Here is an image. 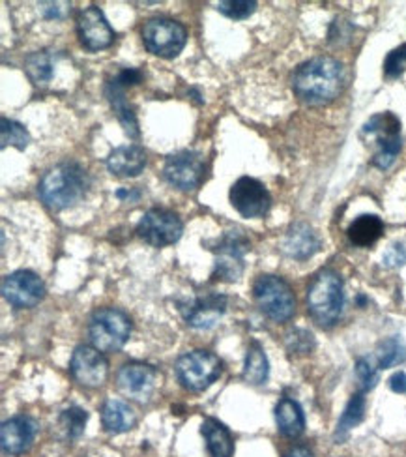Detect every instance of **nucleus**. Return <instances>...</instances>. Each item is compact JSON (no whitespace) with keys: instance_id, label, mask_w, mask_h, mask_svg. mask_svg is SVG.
Here are the masks:
<instances>
[{"instance_id":"obj_1","label":"nucleus","mask_w":406,"mask_h":457,"mask_svg":"<svg viewBox=\"0 0 406 457\" xmlns=\"http://www.w3.org/2000/svg\"><path fill=\"white\" fill-rule=\"evenodd\" d=\"M344 66L332 56H317L303 62L293 79L296 96L307 105L334 102L344 88Z\"/></svg>"},{"instance_id":"obj_2","label":"nucleus","mask_w":406,"mask_h":457,"mask_svg":"<svg viewBox=\"0 0 406 457\" xmlns=\"http://www.w3.org/2000/svg\"><path fill=\"white\" fill-rule=\"evenodd\" d=\"M88 189V175L83 165L64 162L51 167L37 186L42 201L53 211H64L79 203Z\"/></svg>"},{"instance_id":"obj_3","label":"nucleus","mask_w":406,"mask_h":457,"mask_svg":"<svg viewBox=\"0 0 406 457\" xmlns=\"http://www.w3.org/2000/svg\"><path fill=\"white\" fill-rule=\"evenodd\" d=\"M344 308L343 279L334 270H320L307 289V310L319 327L332 328Z\"/></svg>"},{"instance_id":"obj_4","label":"nucleus","mask_w":406,"mask_h":457,"mask_svg":"<svg viewBox=\"0 0 406 457\" xmlns=\"http://www.w3.org/2000/svg\"><path fill=\"white\" fill-rule=\"evenodd\" d=\"M361 137L369 145L377 146L373 154V165L378 169H388L397 160L402 148L401 120L394 112H378L367 120L361 128Z\"/></svg>"},{"instance_id":"obj_5","label":"nucleus","mask_w":406,"mask_h":457,"mask_svg":"<svg viewBox=\"0 0 406 457\" xmlns=\"http://www.w3.org/2000/svg\"><path fill=\"white\" fill-rule=\"evenodd\" d=\"M131 334L129 317L116 308H102L90 319L88 336L92 347L100 353L120 351Z\"/></svg>"},{"instance_id":"obj_6","label":"nucleus","mask_w":406,"mask_h":457,"mask_svg":"<svg viewBox=\"0 0 406 457\" xmlns=\"http://www.w3.org/2000/svg\"><path fill=\"white\" fill-rule=\"evenodd\" d=\"M253 296L259 310L276 322H286L296 312V298L290 285L278 276H259L253 285Z\"/></svg>"},{"instance_id":"obj_7","label":"nucleus","mask_w":406,"mask_h":457,"mask_svg":"<svg viewBox=\"0 0 406 457\" xmlns=\"http://www.w3.org/2000/svg\"><path fill=\"white\" fill-rule=\"evenodd\" d=\"M174 370H177V377L186 390L203 392L211 383H216L221 375L223 364L214 353L197 349L182 354L177 360Z\"/></svg>"},{"instance_id":"obj_8","label":"nucleus","mask_w":406,"mask_h":457,"mask_svg":"<svg viewBox=\"0 0 406 457\" xmlns=\"http://www.w3.org/2000/svg\"><path fill=\"white\" fill-rule=\"evenodd\" d=\"M141 36L148 53L162 56V59H174V56H178L187 42L186 27L167 17L148 19L143 25Z\"/></svg>"},{"instance_id":"obj_9","label":"nucleus","mask_w":406,"mask_h":457,"mask_svg":"<svg viewBox=\"0 0 406 457\" xmlns=\"http://www.w3.org/2000/svg\"><path fill=\"white\" fill-rule=\"evenodd\" d=\"M182 233L184 225L180 218L165 208H152L137 223V235L153 247H165L178 242Z\"/></svg>"},{"instance_id":"obj_10","label":"nucleus","mask_w":406,"mask_h":457,"mask_svg":"<svg viewBox=\"0 0 406 457\" xmlns=\"http://www.w3.org/2000/svg\"><path fill=\"white\" fill-rule=\"evenodd\" d=\"M163 179L182 192L199 187L204 179V160L193 150H182L170 154L163 165Z\"/></svg>"},{"instance_id":"obj_11","label":"nucleus","mask_w":406,"mask_h":457,"mask_svg":"<svg viewBox=\"0 0 406 457\" xmlns=\"http://www.w3.org/2000/svg\"><path fill=\"white\" fill-rule=\"evenodd\" d=\"M230 204L244 218H262L272 206V195L257 179L242 177L230 187Z\"/></svg>"},{"instance_id":"obj_12","label":"nucleus","mask_w":406,"mask_h":457,"mask_svg":"<svg viewBox=\"0 0 406 457\" xmlns=\"http://www.w3.org/2000/svg\"><path fill=\"white\" fill-rule=\"evenodd\" d=\"M3 296L13 308H34L44 300L46 285L37 274L30 270H17L4 278Z\"/></svg>"},{"instance_id":"obj_13","label":"nucleus","mask_w":406,"mask_h":457,"mask_svg":"<svg viewBox=\"0 0 406 457\" xmlns=\"http://www.w3.org/2000/svg\"><path fill=\"white\" fill-rule=\"evenodd\" d=\"M70 371L79 385L88 388H98L107 380L109 364L105 356L95 347L79 345L71 354Z\"/></svg>"},{"instance_id":"obj_14","label":"nucleus","mask_w":406,"mask_h":457,"mask_svg":"<svg viewBox=\"0 0 406 457\" xmlns=\"http://www.w3.org/2000/svg\"><path fill=\"white\" fill-rule=\"evenodd\" d=\"M249 242L242 233L228 231L216 245V276L225 281H238L244 272V255Z\"/></svg>"},{"instance_id":"obj_15","label":"nucleus","mask_w":406,"mask_h":457,"mask_svg":"<svg viewBox=\"0 0 406 457\" xmlns=\"http://www.w3.org/2000/svg\"><path fill=\"white\" fill-rule=\"evenodd\" d=\"M116 385L119 390L129 397L137 399V402H146L150 399L152 392L156 390L158 385V371L143 361H129L122 366L119 375H116Z\"/></svg>"},{"instance_id":"obj_16","label":"nucleus","mask_w":406,"mask_h":457,"mask_svg":"<svg viewBox=\"0 0 406 457\" xmlns=\"http://www.w3.org/2000/svg\"><path fill=\"white\" fill-rule=\"evenodd\" d=\"M77 34L88 51H104L114 42V30L98 6H88L79 13Z\"/></svg>"},{"instance_id":"obj_17","label":"nucleus","mask_w":406,"mask_h":457,"mask_svg":"<svg viewBox=\"0 0 406 457\" xmlns=\"http://www.w3.org/2000/svg\"><path fill=\"white\" fill-rule=\"evenodd\" d=\"M180 312L191 328L208 330L216 327V322L225 315L227 296L220 293H204L182 306Z\"/></svg>"},{"instance_id":"obj_18","label":"nucleus","mask_w":406,"mask_h":457,"mask_svg":"<svg viewBox=\"0 0 406 457\" xmlns=\"http://www.w3.org/2000/svg\"><path fill=\"white\" fill-rule=\"evenodd\" d=\"M37 426L30 416H13L0 428V445L8 455H21L30 450Z\"/></svg>"},{"instance_id":"obj_19","label":"nucleus","mask_w":406,"mask_h":457,"mask_svg":"<svg viewBox=\"0 0 406 457\" xmlns=\"http://www.w3.org/2000/svg\"><path fill=\"white\" fill-rule=\"evenodd\" d=\"M320 250V238L317 237L315 228L307 223H294L288 228L283 240V252L298 261H305L313 257Z\"/></svg>"},{"instance_id":"obj_20","label":"nucleus","mask_w":406,"mask_h":457,"mask_svg":"<svg viewBox=\"0 0 406 457\" xmlns=\"http://www.w3.org/2000/svg\"><path fill=\"white\" fill-rule=\"evenodd\" d=\"M146 167V152L137 145L112 150L107 158V169L116 177H139Z\"/></svg>"},{"instance_id":"obj_21","label":"nucleus","mask_w":406,"mask_h":457,"mask_svg":"<svg viewBox=\"0 0 406 457\" xmlns=\"http://www.w3.org/2000/svg\"><path fill=\"white\" fill-rule=\"evenodd\" d=\"M102 424L107 433L120 435L135 428L137 412L124 399H107L102 407Z\"/></svg>"},{"instance_id":"obj_22","label":"nucleus","mask_w":406,"mask_h":457,"mask_svg":"<svg viewBox=\"0 0 406 457\" xmlns=\"http://www.w3.org/2000/svg\"><path fill=\"white\" fill-rule=\"evenodd\" d=\"M126 88H122L119 83H116L114 79L107 83L105 87V94H107V100L116 114V119H119V122L122 124L124 131L128 133L129 137L137 139L139 137V122H137V117H135L133 109L129 107L128 100H126Z\"/></svg>"},{"instance_id":"obj_23","label":"nucleus","mask_w":406,"mask_h":457,"mask_svg":"<svg viewBox=\"0 0 406 457\" xmlns=\"http://www.w3.org/2000/svg\"><path fill=\"white\" fill-rule=\"evenodd\" d=\"M201 433L211 457H232L235 453V441H232L230 431L214 418H206L201 426Z\"/></svg>"},{"instance_id":"obj_24","label":"nucleus","mask_w":406,"mask_h":457,"mask_svg":"<svg viewBox=\"0 0 406 457\" xmlns=\"http://www.w3.org/2000/svg\"><path fill=\"white\" fill-rule=\"evenodd\" d=\"M276 422L279 431L288 439L300 436L305 429V416L300 403L290 397H283L276 407Z\"/></svg>"},{"instance_id":"obj_25","label":"nucleus","mask_w":406,"mask_h":457,"mask_svg":"<svg viewBox=\"0 0 406 457\" xmlns=\"http://www.w3.org/2000/svg\"><path fill=\"white\" fill-rule=\"evenodd\" d=\"M348 240L360 247H369L384 235V221L375 214H363L348 227Z\"/></svg>"},{"instance_id":"obj_26","label":"nucleus","mask_w":406,"mask_h":457,"mask_svg":"<svg viewBox=\"0 0 406 457\" xmlns=\"http://www.w3.org/2000/svg\"><path fill=\"white\" fill-rule=\"evenodd\" d=\"M269 375V361L268 356L264 353V349L261 347V343L253 341L247 349L245 354V366H244V380L249 385L261 386L268 380Z\"/></svg>"},{"instance_id":"obj_27","label":"nucleus","mask_w":406,"mask_h":457,"mask_svg":"<svg viewBox=\"0 0 406 457\" xmlns=\"http://www.w3.org/2000/svg\"><path fill=\"white\" fill-rule=\"evenodd\" d=\"M25 71L36 87H46L53 79V61L47 51H36L27 56Z\"/></svg>"},{"instance_id":"obj_28","label":"nucleus","mask_w":406,"mask_h":457,"mask_svg":"<svg viewBox=\"0 0 406 457\" xmlns=\"http://www.w3.org/2000/svg\"><path fill=\"white\" fill-rule=\"evenodd\" d=\"M363 416H365V397H363V392H360V394H354L351 397V402L346 403V409L341 414L337 429H336V439L337 441L346 439V435L363 420Z\"/></svg>"},{"instance_id":"obj_29","label":"nucleus","mask_w":406,"mask_h":457,"mask_svg":"<svg viewBox=\"0 0 406 457\" xmlns=\"http://www.w3.org/2000/svg\"><path fill=\"white\" fill-rule=\"evenodd\" d=\"M406 361V345L399 337L384 339L377 349V364L380 370L401 366Z\"/></svg>"},{"instance_id":"obj_30","label":"nucleus","mask_w":406,"mask_h":457,"mask_svg":"<svg viewBox=\"0 0 406 457\" xmlns=\"http://www.w3.org/2000/svg\"><path fill=\"white\" fill-rule=\"evenodd\" d=\"M29 141H30V136L23 124L10 119L0 120V146L6 148L10 145V146H15L17 150H25L29 146Z\"/></svg>"},{"instance_id":"obj_31","label":"nucleus","mask_w":406,"mask_h":457,"mask_svg":"<svg viewBox=\"0 0 406 457\" xmlns=\"http://www.w3.org/2000/svg\"><path fill=\"white\" fill-rule=\"evenodd\" d=\"M88 422V412L79 407H70L61 414V428L64 429L68 439H79L85 433Z\"/></svg>"},{"instance_id":"obj_32","label":"nucleus","mask_w":406,"mask_h":457,"mask_svg":"<svg viewBox=\"0 0 406 457\" xmlns=\"http://www.w3.org/2000/svg\"><path fill=\"white\" fill-rule=\"evenodd\" d=\"M218 10L228 19L242 21V19L253 15V12L257 10V3L255 0H223V3L218 4Z\"/></svg>"},{"instance_id":"obj_33","label":"nucleus","mask_w":406,"mask_h":457,"mask_svg":"<svg viewBox=\"0 0 406 457\" xmlns=\"http://www.w3.org/2000/svg\"><path fill=\"white\" fill-rule=\"evenodd\" d=\"M356 378L361 392H369L378 383V368L371 358H360L356 361Z\"/></svg>"},{"instance_id":"obj_34","label":"nucleus","mask_w":406,"mask_h":457,"mask_svg":"<svg viewBox=\"0 0 406 457\" xmlns=\"http://www.w3.org/2000/svg\"><path fill=\"white\" fill-rule=\"evenodd\" d=\"M406 70V44L390 51L384 61V75L388 79H397Z\"/></svg>"},{"instance_id":"obj_35","label":"nucleus","mask_w":406,"mask_h":457,"mask_svg":"<svg viewBox=\"0 0 406 457\" xmlns=\"http://www.w3.org/2000/svg\"><path fill=\"white\" fill-rule=\"evenodd\" d=\"M315 347L313 334L307 330H293L286 334V349L294 354H309Z\"/></svg>"},{"instance_id":"obj_36","label":"nucleus","mask_w":406,"mask_h":457,"mask_svg":"<svg viewBox=\"0 0 406 457\" xmlns=\"http://www.w3.org/2000/svg\"><path fill=\"white\" fill-rule=\"evenodd\" d=\"M382 264L385 269H399V266L406 264V245L404 244H394L388 252L382 257Z\"/></svg>"},{"instance_id":"obj_37","label":"nucleus","mask_w":406,"mask_h":457,"mask_svg":"<svg viewBox=\"0 0 406 457\" xmlns=\"http://www.w3.org/2000/svg\"><path fill=\"white\" fill-rule=\"evenodd\" d=\"M114 81L119 83L122 88L135 87V85H139L143 81V73L139 70H135V68H126L119 75H116Z\"/></svg>"},{"instance_id":"obj_38","label":"nucleus","mask_w":406,"mask_h":457,"mask_svg":"<svg viewBox=\"0 0 406 457\" xmlns=\"http://www.w3.org/2000/svg\"><path fill=\"white\" fill-rule=\"evenodd\" d=\"M390 388L395 394H406V373L404 371H397L390 377Z\"/></svg>"},{"instance_id":"obj_39","label":"nucleus","mask_w":406,"mask_h":457,"mask_svg":"<svg viewBox=\"0 0 406 457\" xmlns=\"http://www.w3.org/2000/svg\"><path fill=\"white\" fill-rule=\"evenodd\" d=\"M40 6H42L44 15H46L47 19H61V17H64V13H66V10L58 8V6H62V3H42Z\"/></svg>"},{"instance_id":"obj_40","label":"nucleus","mask_w":406,"mask_h":457,"mask_svg":"<svg viewBox=\"0 0 406 457\" xmlns=\"http://www.w3.org/2000/svg\"><path fill=\"white\" fill-rule=\"evenodd\" d=\"M283 457H315V455L307 446H294L290 448Z\"/></svg>"},{"instance_id":"obj_41","label":"nucleus","mask_w":406,"mask_h":457,"mask_svg":"<svg viewBox=\"0 0 406 457\" xmlns=\"http://www.w3.org/2000/svg\"><path fill=\"white\" fill-rule=\"evenodd\" d=\"M116 197L119 199H131V197H135V199H139L141 197V192H135V189H119V192H116Z\"/></svg>"}]
</instances>
